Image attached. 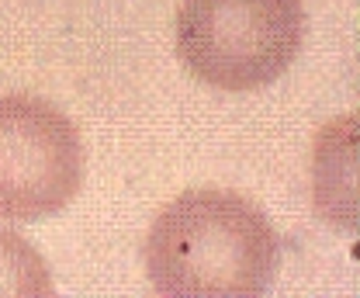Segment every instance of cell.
I'll return each instance as SVG.
<instances>
[{"instance_id":"2","label":"cell","mask_w":360,"mask_h":298,"mask_svg":"<svg viewBox=\"0 0 360 298\" xmlns=\"http://www.w3.org/2000/svg\"><path fill=\"white\" fill-rule=\"evenodd\" d=\"M305 32L302 0H184L177 56L194 80L243 94L284 77Z\"/></svg>"},{"instance_id":"4","label":"cell","mask_w":360,"mask_h":298,"mask_svg":"<svg viewBox=\"0 0 360 298\" xmlns=\"http://www.w3.org/2000/svg\"><path fill=\"white\" fill-rule=\"evenodd\" d=\"M52 274L45 267L39 250L21 240L18 232L0 229V295L4 298H49Z\"/></svg>"},{"instance_id":"1","label":"cell","mask_w":360,"mask_h":298,"mask_svg":"<svg viewBox=\"0 0 360 298\" xmlns=\"http://www.w3.org/2000/svg\"><path fill=\"white\" fill-rule=\"evenodd\" d=\"M146 274L170 298H257L274 288L281 240L264 209L219 187L174 198L146 236Z\"/></svg>"},{"instance_id":"3","label":"cell","mask_w":360,"mask_h":298,"mask_svg":"<svg viewBox=\"0 0 360 298\" xmlns=\"http://www.w3.org/2000/svg\"><path fill=\"white\" fill-rule=\"evenodd\" d=\"M84 184L77 125L45 97L0 94V218L39 222L63 212Z\"/></svg>"}]
</instances>
